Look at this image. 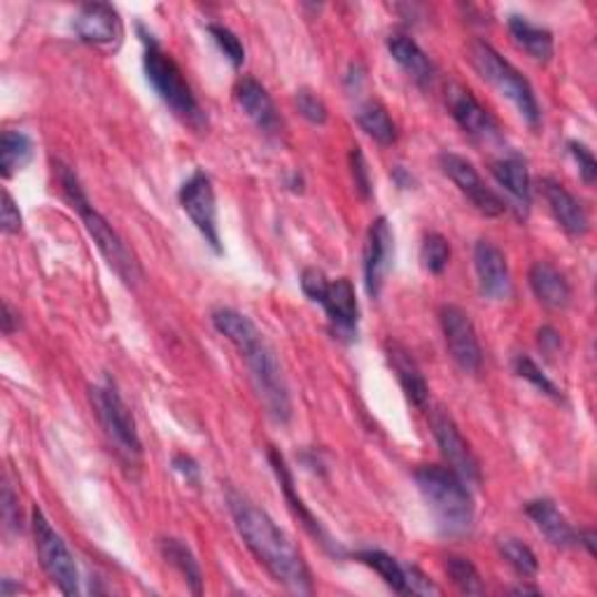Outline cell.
Wrapping results in <instances>:
<instances>
[{
    "label": "cell",
    "mask_w": 597,
    "mask_h": 597,
    "mask_svg": "<svg viewBox=\"0 0 597 597\" xmlns=\"http://www.w3.org/2000/svg\"><path fill=\"white\" fill-rule=\"evenodd\" d=\"M351 173H353L355 190L360 192V196L370 199L372 196V173H370V166H366V159H364L360 148L351 150Z\"/></svg>",
    "instance_id": "obj_37"
},
{
    "label": "cell",
    "mask_w": 597,
    "mask_h": 597,
    "mask_svg": "<svg viewBox=\"0 0 597 597\" xmlns=\"http://www.w3.org/2000/svg\"><path fill=\"white\" fill-rule=\"evenodd\" d=\"M234 99L247 118L257 124V129H262L264 133L281 131L283 120L279 114V108H275L271 94L262 82L247 75L241 78L234 87Z\"/></svg>",
    "instance_id": "obj_19"
},
{
    "label": "cell",
    "mask_w": 597,
    "mask_h": 597,
    "mask_svg": "<svg viewBox=\"0 0 597 597\" xmlns=\"http://www.w3.org/2000/svg\"><path fill=\"white\" fill-rule=\"evenodd\" d=\"M509 33H512V40L516 42V48L523 50L530 59L546 63L550 61V57H554V36H550V31L533 24L527 17L512 14Z\"/></svg>",
    "instance_id": "obj_26"
},
{
    "label": "cell",
    "mask_w": 597,
    "mask_h": 597,
    "mask_svg": "<svg viewBox=\"0 0 597 597\" xmlns=\"http://www.w3.org/2000/svg\"><path fill=\"white\" fill-rule=\"evenodd\" d=\"M320 306L325 308L336 334H355L357 332L360 308H357L355 287L348 279L330 281L327 292L323 296V302H320Z\"/></svg>",
    "instance_id": "obj_22"
},
{
    "label": "cell",
    "mask_w": 597,
    "mask_h": 597,
    "mask_svg": "<svg viewBox=\"0 0 597 597\" xmlns=\"http://www.w3.org/2000/svg\"><path fill=\"white\" fill-rule=\"evenodd\" d=\"M474 269L478 287L488 298L495 302H504V298L512 296V271L509 262L504 257V252L490 243V241H478L474 247Z\"/></svg>",
    "instance_id": "obj_17"
},
{
    "label": "cell",
    "mask_w": 597,
    "mask_h": 597,
    "mask_svg": "<svg viewBox=\"0 0 597 597\" xmlns=\"http://www.w3.org/2000/svg\"><path fill=\"white\" fill-rule=\"evenodd\" d=\"M355 558L366 565V567H372L378 577L393 588L395 593H402V595H408L406 593V567L395 560L393 556H387L385 550H376V548H370V550H360V554H355Z\"/></svg>",
    "instance_id": "obj_30"
},
{
    "label": "cell",
    "mask_w": 597,
    "mask_h": 597,
    "mask_svg": "<svg viewBox=\"0 0 597 597\" xmlns=\"http://www.w3.org/2000/svg\"><path fill=\"white\" fill-rule=\"evenodd\" d=\"M89 397L110 446L122 457L124 465L135 467L143 457V442H141V434H138L133 413L122 399L118 385L108 378L103 385L91 387Z\"/></svg>",
    "instance_id": "obj_7"
},
{
    "label": "cell",
    "mask_w": 597,
    "mask_h": 597,
    "mask_svg": "<svg viewBox=\"0 0 597 597\" xmlns=\"http://www.w3.org/2000/svg\"><path fill=\"white\" fill-rule=\"evenodd\" d=\"M31 527H33L36 550H38L42 569L48 571V577L63 595H78L80 571H78L75 558L40 507H33L31 512Z\"/></svg>",
    "instance_id": "obj_8"
},
{
    "label": "cell",
    "mask_w": 597,
    "mask_h": 597,
    "mask_svg": "<svg viewBox=\"0 0 597 597\" xmlns=\"http://www.w3.org/2000/svg\"><path fill=\"white\" fill-rule=\"evenodd\" d=\"M355 120H357L360 129L370 138H374L378 145L387 148V145L397 143V135H399L397 124L393 118H389V112L381 103H376V101L362 103L355 112Z\"/></svg>",
    "instance_id": "obj_28"
},
{
    "label": "cell",
    "mask_w": 597,
    "mask_h": 597,
    "mask_svg": "<svg viewBox=\"0 0 597 597\" xmlns=\"http://www.w3.org/2000/svg\"><path fill=\"white\" fill-rule=\"evenodd\" d=\"M446 103L457 122L476 143H495L502 138V129L493 114L478 103V99L463 84H451L446 91Z\"/></svg>",
    "instance_id": "obj_13"
},
{
    "label": "cell",
    "mask_w": 597,
    "mask_h": 597,
    "mask_svg": "<svg viewBox=\"0 0 597 597\" xmlns=\"http://www.w3.org/2000/svg\"><path fill=\"white\" fill-rule=\"evenodd\" d=\"M173 469H175L182 478H185L188 484H194V486H196L199 480H201V467L196 465L194 457L188 455V453H178V455L173 457Z\"/></svg>",
    "instance_id": "obj_42"
},
{
    "label": "cell",
    "mask_w": 597,
    "mask_h": 597,
    "mask_svg": "<svg viewBox=\"0 0 597 597\" xmlns=\"http://www.w3.org/2000/svg\"><path fill=\"white\" fill-rule=\"evenodd\" d=\"M514 372H516L523 381H527L530 385H535V387L539 389V393L548 395L550 399H556V402L563 399V389L539 370V364H537L530 355L518 353V355L514 357Z\"/></svg>",
    "instance_id": "obj_33"
},
{
    "label": "cell",
    "mask_w": 597,
    "mask_h": 597,
    "mask_svg": "<svg viewBox=\"0 0 597 597\" xmlns=\"http://www.w3.org/2000/svg\"><path fill=\"white\" fill-rule=\"evenodd\" d=\"M138 31H141L143 44H145V57H143L145 75L152 89L156 91V97L169 105V110L175 114V118H180L190 127L201 129L203 110L194 97L190 82L185 80V75H182L180 65L162 48H159V42L143 27H138Z\"/></svg>",
    "instance_id": "obj_5"
},
{
    "label": "cell",
    "mask_w": 597,
    "mask_h": 597,
    "mask_svg": "<svg viewBox=\"0 0 597 597\" xmlns=\"http://www.w3.org/2000/svg\"><path fill=\"white\" fill-rule=\"evenodd\" d=\"M36 145L24 131H3L0 135V173L3 178H12L17 171L31 164Z\"/></svg>",
    "instance_id": "obj_29"
},
{
    "label": "cell",
    "mask_w": 597,
    "mask_h": 597,
    "mask_svg": "<svg viewBox=\"0 0 597 597\" xmlns=\"http://www.w3.org/2000/svg\"><path fill=\"white\" fill-rule=\"evenodd\" d=\"M294 103H296V110L302 112V118L308 120L311 124H325L330 118V110H327L325 101L311 89H298L296 97H294Z\"/></svg>",
    "instance_id": "obj_36"
},
{
    "label": "cell",
    "mask_w": 597,
    "mask_h": 597,
    "mask_svg": "<svg viewBox=\"0 0 597 597\" xmlns=\"http://www.w3.org/2000/svg\"><path fill=\"white\" fill-rule=\"evenodd\" d=\"M75 36L99 50H118L124 38V24L120 12L108 3L82 6L73 21Z\"/></svg>",
    "instance_id": "obj_15"
},
{
    "label": "cell",
    "mask_w": 597,
    "mask_h": 597,
    "mask_svg": "<svg viewBox=\"0 0 597 597\" xmlns=\"http://www.w3.org/2000/svg\"><path fill=\"white\" fill-rule=\"evenodd\" d=\"M226 502L241 539L250 548V554L271 574L273 581H279L290 593L311 595V569L292 537L281 530L275 520L247 497L232 490L226 495Z\"/></svg>",
    "instance_id": "obj_1"
},
{
    "label": "cell",
    "mask_w": 597,
    "mask_h": 597,
    "mask_svg": "<svg viewBox=\"0 0 597 597\" xmlns=\"http://www.w3.org/2000/svg\"><path fill=\"white\" fill-rule=\"evenodd\" d=\"M209 31H211L215 44L220 48V52H222L229 61H232L234 68H241L243 61H245V48H243L241 38H239L232 29H226V27H222V24H211Z\"/></svg>",
    "instance_id": "obj_35"
},
{
    "label": "cell",
    "mask_w": 597,
    "mask_h": 597,
    "mask_svg": "<svg viewBox=\"0 0 597 597\" xmlns=\"http://www.w3.org/2000/svg\"><path fill=\"white\" fill-rule=\"evenodd\" d=\"M542 194L548 203V211L554 215V220L560 224L563 232H567L569 236L579 239L586 236L590 229V217L584 209V203L574 196L563 182L544 178L542 180Z\"/></svg>",
    "instance_id": "obj_18"
},
{
    "label": "cell",
    "mask_w": 597,
    "mask_h": 597,
    "mask_svg": "<svg viewBox=\"0 0 597 597\" xmlns=\"http://www.w3.org/2000/svg\"><path fill=\"white\" fill-rule=\"evenodd\" d=\"M512 593L514 595H539V588H535V586H518Z\"/></svg>",
    "instance_id": "obj_47"
},
{
    "label": "cell",
    "mask_w": 597,
    "mask_h": 597,
    "mask_svg": "<svg viewBox=\"0 0 597 597\" xmlns=\"http://www.w3.org/2000/svg\"><path fill=\"white\" fill-rule=\"evenodd\" d=\"M385 355H387V364L393 366V372L404 389L406 399L418 406V408H425L427 406V399H429V387H427V381L421 372L418 362L413 360V355L402 346V343L397 341H387L385 343Z\"/></svg>",
    "instance_id": "obj_21"
},
{
    "label": "cell",
    "mask_w": 597,
    "mask_h": 597,
    "mask_svg": "<svg viewBox=\"0 0 597 597\" xmlns=\"http://www.w3.org/2000/svg\"><path fill=\"white\" fill-rule=\"evenodd\" d=\"M429 425H432L436 446H439L444 461L451 465V469L461 476L467 486H478L480 484L478 457L474 455L472 446L467 444L461 429H457L455 421L446 411H434Z\"/></svg>",
    "instance_id": "obj_11"
},
{
    "label": "cell",
    "mask_w": 597,
    "mask_h": 597,
    "mask_svg": "<svg viewBox=\"0 0 597 597\" xmlns=\"http://www.w3.org/2000/svg\"><path fill=\"white\" fill-rule=\"evenodd\" d=\"M490 173L497 180V185L514 201V209L518 211V215L525 217L533 203V182L527 164L518 154H507L495 159L490 164Z\"/></svg>",
    "instance_id": "obj_20"
},
{
    "label": "cell",
    "mask_w": 597,
    "mask_h": 597,
    "mask_svg": "<svg viewBox=\"0 0 597 597\" xmlns=\"http://www.w3.org/2000/svg\"><path fill=\"white\" fill-rule=\"evenodd\" d=\"M469 61L476 68V73L484 78L488 84H493L502 97H507L520 118L537 129L542 124V108L535 97L533 84L523 78L518 68H514L507 59H504L493 44L486 40H474L469 44Z\"/></svg>",
    "instance_id": "obj_6"
},
{
    "label": "cell",
    "mask_w": 597,
    "mask_h": 597,
    "mask_svg": "<svg viewBox=\"0 0 597 597\" xmlns=\"http://www.w3.org/2000/svg\"><path fill=\"white\" fill-rule=\"evenodd\" d=\"M159 550H162V556L166 558V563L180 571V577L185 579L190 590L194 595H201L203 593V574H201V565H199L196 556L192 554V548L182 539L166 537V539L159 542Z\"/></svg>",
    "instance_id": "obj_27"
},
{
    "label": "cell",
    "mask_w": 597,
    "mask_h": 597,
    "mask_svg": "<svg viewBox=\"0 0 597 597\" xmlns=\"http://www.w3.org/2000/svg\"><path fill=\"white\" fill-rule=\"evenodd\" d=\"M269 463H271V467H273V474L279 476V484H281L283 493H285V499H287V504H290L292 514L298 518V523L304 525V530H306L320 546H323L330 556L341 558V556H343L341 546L332 539V535L325 530L323 523H320V520L313 516V512L306 507L304 499L296 495V490H294V476H292V472H290V467H287V463H285V457H283L279 451H275V448H271V451H269Z\"/></svg>",
    "instance_id": "obj_16"
},
{
    "label": "cell",
    "mask_w": 597,
    "mask_h": 597,
    "mask_svg": "<svg viewBox=\"0 0 597 597\" xmlns=\"http://www.w3.org/2000/svg\"><path fill=\"white\" fill-rule=\"evenodd\" d=\"M439 164H442V171L453 180V185L472 201V205L478 213L497 217L507 211V201L486 185L484 178L478 175V171L474 169L469 159L455 152H444L439 156Z\"/></svg>",
    "instance_id": "obj_12"
},
{
    "label": "cell",
    "mask_w": 597,
    "mask_h": 597,
    "mask_svg": "<svg viewBox=\"0 0 597 597\" xmlns=\"http://www.w3.org/2000/svg\"><path fill=\"white\" fill-rule=\"evenodd\" d=\"M215 330L232 343L247 364L252 383H255L257 395L266 406V413L275 423H290L292 418V399L290 389L281 370V362L275 357V351L269 346V341L252 323L247 315L234 308H215L213 315Z\"/></svg>",
    "instance_id": "obj_2"
},
{
    "label": "cell",
    "mask_w": 597,
    "mask_h": 597,
    "mask_svg": "<svg viewBox=\"0 0 597 597\" xmlns=\"http://www.w3.org/2000/svg\"><path fill=\"white\" fill-rule=\"evenodd\" d=\"M12 593H19V586L12 584V579H3V586H0V595L3 597H10Z\"/></svg>",
    "instance_id": "obj_46"
},
{
    "label": "cell",
    "mask_w": 597,
    "mask_h": 597,
    "mask_svg": "<svg viewBox=\"0 0 597 597\" xmlns=\"http://www.w3.org/2000/svg\"><path fill=\"white\" fill-rule=\"evenodd\" d=\"M539 346L546 351V353H554L558 346H560V336L556 330H550V327H544L539 332Z\"/></svg>",
    "instance_id": "obj_43"
},
{
    "label": "cell",
    "mask_w": 597,
    "mask_h": 597,
    "mask_svg": "<svg viewBox=\"0 0 597 597\" xmlns=\"http://www.w3.org/2000/svg\"><path fill=\"white\" fill-rule=\"evenodd\" d=\"M446 574H448V579L453 581V586L465 595H484L486 593V586H484V581H480V574L469 558L448 556L446 558Z\"/></svg>",
    "instance_id": "obj_32"
},
{
    "label": "cell",
    "mask_w": 597,
    "mask_h": 597,
    "mask_svg": "<svg viewBox=\"0 0 597 597\" xmlns=\"http://www.w3.org/2000/svg\"><path fill=\"white\" fill-rule=\"evenodd\" d=\"M17 327H19V317H17V313L12 311V306L6 302V304H3V334H6V336H12Z\"/></svg>",
    "instance_id": "obj_44"
},
{
    "label": "cell",
    "mask_w": 597,
    "mask_h": 597,
    "mask_svg": "<svg viewBox=\"0 0 597 597\" xmlns=\"http://www.w3.org/2000/svg\"><path fill=\"white\" fill-rule=\"evenodd\" d=\"M395 257V234L385 217H376L366 232L364 243V287L372 298H378Z\"/></svg>",
    "instance_id": "obj_14"
},
{
    "label": "cell",
    "mask_w": 597,
    "mask_h": 597,
    "mask_svg": "<svg viewBox=\"0 0 597 597\" xmlns=\"http://www.w3.org/2000/svg\"><path fill=\"white\" fill-rule=\"evenodd\" d=\"M59 182L65 199L71 201V205L82 217L84 229L89 232V236L94 239L99 252L105 257L110 269H114V273H118L127 285H135L138 279H141V264H138L135 255L127 247L122 236L114 232L112 224L89 203L75 171L59 164Z\"/></svg>",
    "instance_id": "obj_4"
},
{
    "label": "cell",
    "mask_w": 597,
    "mask_h": 597,
    "mask_svg": "<svg viewBox=\"0 0 597 597\" xmlns=\"http://www.w3.org/2000/svg\"><path fill=\"white\" fill-rule=\"evenodd\" d=\"M497 550H499V556L520 574V577H535V574L539 571V560L535 556V550L525 542H520L518 537H512V535L499 537Z\"/></svg>",
    "instance_id": "obj_31"
},
{
    "label": "cell",
    "mask_w": 597,
    "mask_h": 597,
    "mask_svg": "<svg viewBox=\"0 0 597 597\" xmlns=\"http://www.w3.org/2000/svg\"><path fill=\"white\" fill-rule=\"evenodd\" d=\"M439 323L446 348L455 364L467 374H476L480 370V362H484V351H480L478 334L469 313L455 304H446L439 311Z\"/></svg>",
    "instance_id": "obj_10"
},
{
    "label": "cell",
    "mask_w": 597,
    "mask_h": 597,
    "mask_svg": "<svg viewBox=\"0 0 597 597\" xmlns=\"http://www.w3.org/2000/svg\"><path fill=\"white\" fill-rule=\"evenodd\" d=\"M404 567H406V593L408 595H442V588L434 586V581L427 579L418 567H413V565H404Z\"/></svg>",
    "instance_id": "obj_41"
},
{
    "label": "cell",
    "mask_w": 597,
    "mask_h": 597,
    "mask_svg": "<svg viewBox=\"0 0 597 597\" xmlns=\"http://www.w3.org/2000/svg\"><path fill=\"white\" fill-rule=\"evenodd\" d=\"M0 229H3V234H8V236L21 232L19 205L14 203V199L8 190L3 192V205H0Z\"/></svg>",
    "instance_id": "obj_40"
},
{
    "label": "cell",
    "mask_w": 597,
    "mask_h": 597,
    "mask_svg": "<svg viewBox=\"0 0 597 597\" xmlns=\"http://www.w3.org/2000/svg\"><path fill=\"white\" fill-rule=\"evenodd\" d=\"M577 544H581L588 550V556H595V533L593 530L577 533Z\"/></svg>",
    "instance_id": "obj_45"
},
{
    "label": "cell",
    "mask_w": 597,
    "mask_h": 597,
    "mask_svg": "<svg viewBox=\"0 0 597 597\" xmlns=\"http://www.w3.org/2000/svg\"><path fill=\"white\" fill-rule=\"evenodd\" d=\"M178 201L182 211L188 213L192 224L199 229V234L205 239L217 255L222 252L220 239V224H217V199L211 175L196 171L192 178L185 180V185L178 192Z\"/></svg>",
    "instance_id": "obj_9"
},
{
    "label": "cell",
    "mask_w": 597,
    "mask_h": 597,
    "mask_svg": "<svg viewBox=\"0 0 597 597\" xmlns=\"http://www.w3.org/2000/svg\"><path fill=\"white\" fill-rule=\"evenodd\" d=\"M525 514L535 523L537 530L558 548L577 546V530L565 514L550 499H533L525 504Z\"/></svg>",
    "instance_id": "obj_23"
},
{
    "label": "cell",
    "mask_w": 597,
    "mask_h": 597,
    "mask_svg": "<svg viewBox=\"0 0 597 597\" xmlns=\"http://www.w3.org/2000/svg\"><path fill=\"white\" fill-rule=\"evenodd\" d=\"M527 281H530V290L542 306L550 311H563L569 306L571 287L565 273H560L554 264L535 262L530 273H527Z\"/></svg>",
    "instance_id": "obj_24"
},
{
    "label": "cell",
    "mask_w": 597,
    "mask_h": 597,
    "mask_svg": "<svg viewBox=\"0 0 597 597\" xmlns=\"http://www.w3.org/2000/svg\"><path fill=\"white\" fill-rule=\"evenodd\" d=\"M421 262L434 275L444 273L448 262H451L448 241L442 234H427L423 241V247H421Z\"/></svg>",
    "instance_id": "obj_34"
},
{
    "label": "cell",
    "mask_w": 597,
    "mask_h": 597,
    "mask_svg": "<svg viewBox=\"0 0 597 597\" xmlns=\"http://www.w3.org/2000/svg\"><path fill=\"white\" fill-rule=\"evenodd\" d=\"M416 486L427 502L436 527L446 537H467L474 530L476 507L465 480L451 467L423 465L413 472Z\"/></svg>",
    "instance_id": "obj_3"
},
{
    "label": "cell",
    "mask_w": 597,
    "mask_h": 597,
    "mask_svg": "<svg viewBox=\"0 0 597 597\" xmlns=\"http://www.w3.org/2000/svg\"><path fill=\"white\" fill-rule=\"evenodd\" d=\"M567 150L574 156V162H577L579 173H581L586 185H593L595 178H597V162H595L593 152L584 143H577V141H569L567 143Z\"/></svg>",
    "instance_id": "obj_38"
},
{
    "label": "cell",
    "mask_w": 597,
    "mask_h": 597,
    "mask_svg": "<svg viewBox=\"0 0 597 597\" xmlns=\"http://www.w3.org/2000/svg\"><path fill=\"white\" fill-rule=\"evenodd\" d=\"M387 52L404 68V73L418 87H429L434 82L436 68L429 61V57L421 50V44L413 38H408L404 33H393L387 38Z\"/></svg>",
    "instance_id": "obj_25"
},
{
    "label": "cell",
    "mask_w": 597,
    "mask_h": 597,
    "mask_svg": "<svg viewBox=\"0 0 597 597\" xmlns=\"http://www.w3.org/2000/svg\"><path fill=\"white\" fill-rule=\"evenodd\" d=\"M327 285H330L327 275L323 271H320V269H306L302 273V290L311 298V302H315V304L323 302V296L327 292Z\"/></svg>",
    "instance_id": "obj_39"
}]
</instances>
